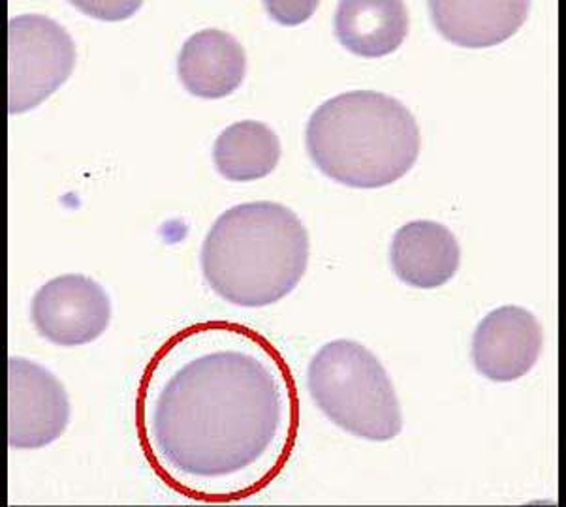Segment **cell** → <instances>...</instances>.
I'll use <instances>...</instances> for the list:
<instances>
[{
    "label": "cell",
    "mask_w": 566,
    "mask_h": 507,
    "mask_svg": "<svg viewBox=\"0 0 566 507\" xmlns=\"http://www.w3.org/2000/svg\"><path fill=\"white\" fill-rule=\"evenodd\" d=\"M139 444L157 476L228 504L277 479L297 439L296 383L268 338L232 321L176 332L139 383Z\"/></svg>",
    "instance_id": "cell-1"
},
{
    "label": "cell",
    "mask_w": 566,
    "mask_h": 507,
    "mask_svg": "<svg viewBox=\"0 0 566 507\" xmlns=\"http://www.w3.org/2000/svg\"><path fill=\"white\" fill-rule=\"evenodd\" d=\"M308 233L289 207L252 201L222 213L202 246V271L214 294L238 307L273 305L307 271Z\"/></svg>",
    "instance_id": "cell-2"
},
{
    "label": "cell",
    "mask_w": 566,
    "mask_h": 507,
    "mask_svg": "<svg viewBox=\"0 0 566 507\" xmlns=\"http://www.w3.org/2000/svg\"><path fill=\"white\" fill-rule=\"evenodd\" d=\"M415 115L394 96L350 91L324 102L307 123L308 157L332 181L350 188L388 187L420 157Z\"/></svg>",
    "instance_id": "cell-3"
},
{
    "label": "cell",
    "mask_w": 566,
    "mask_h": 507,
    "mask_svg": "<svg viewBox=\"0 0 566 507\" xmlns=\"http://www.w3.org/2000/svg\"><path fill=\"white\" fill-rule=\"evenodd\" d=\"M308 393L327 420L371 442L403 431V413L390 376L373 351L354 340L322 346L307 370Z\"/></svg>",
    "instance_id": "cell-4"
},
{
    "label": "cell",
    "mask_w": 566,
    "mask_h": 507,
    "mask_svg": "<svg viewBox=\"0 0 566 507\" xmlns=\"http://www.w3.org/2000/svg\"><path fill=\"white\" fill-rule=\"evenodd\" d=\"M76 66V45L63 25L40 13L8 23V112L20 115L50 98Z\"/></svg>",
    "instance_id": "cell-5"
},
{
    "label": "cell",
    "mask_w": 566,
    "mask_h": 507,
    "mask_svg": "<svg viewBox=\"0 0 566 507\" xmlns=\"http://www.w3.org/2000/svg\"><path fill=\"white\" fill-rule=\"evenodd\" d=\"M70 421L69 394L50 370L8 359V444L12 450H40L59 440Z\"/></svg>",
    "instance_id": "cell-6"
},
{
    "label": "cell",
    "mask_w": 566,
    "mask_h": 507,
    "mask_svg": "<svg viewBox=\"0 0 566 507\" xmlns=\"http://www.w3.org/2000/svg\"><path fill=\"white\" fill-rule=\"evenodd\" d=\"M109 318V297L88 276H57L32 297V324L53 345H88L106 331Z\"/></svg>",
    "instance_id": "cell-7"
},
{
    "label": "cell",
    "mask_w": 566,
    "mask_h": 507,
    "mask_svg": "<svg viewBox=\"0 0 566 507\" xmlns=\"http://www.w3.org/2000/svg\"><path fill=\"white\" fill-rule=\"evenodd\" d=\"M535 314L506 305L488 314L472 337V361L491 382H514L531 372L542 351Z\"/></svg>",
    "instance_id": "cell-8"
},
{
    "label": "cell",
    "mask_w": 566,
    "mask_h": 507,
    "mask_svg": "<svg viewBox=\"0 0 566 507\" xmlns=\"http://www.w3.org/2000/svg\"><path fill=\"white\" fill-rule=\"evenodd\" d=\"M390 262L397 278L412 288H439L460 270V243L447 225L415 220L394 235Z\"/></svg>",
    "instance_id": "cell-9"
},
{
    "label": "cell",
    "mask_w": 566,
    "mask_h": 507,
    "mask_svg": "<svg viewBox=\"0 0 566 507\" xmlns=\"http://www.w3.org/2000/svg\"><path fill=\"white\" fill-rule=\"evenodd\" d=\"M177 74L190 94L219 101L235 93L245 80V50L232 34L219 29L196 32L182 45Z\"/></svg>",
    "instance_id": "cell-10"
},
{
    "label": "cell",
    "mask_w": 566,
    "mask_h": 507,
    "mask_svg": "<svg viewBox=\"0 0 566 507\" xmlns=\"http://www.w3.org/2000/svg\"><path fill=\"white\" fill-rule=\"evenodd\" d=\"M531 2L501 0V2H429V13L437 31L450 44L482 50L503 44L522 29Z\"/></svg>",
    "instance_id": "cell-11"
},
{
    "label": "cell",
    "mask_w": 566,
    "mask_h": 507,
    "mask_svg": "<svg viewBox=\"0 0 566 507\" xmlns=\"http://www.w3.org/2000/svg\"><path fill=\"white\" fill-rule=\"evenodd\" d=\"M335 36L354 55L380 59L399 50L409 32V13L399 0H346L334 19Z\"/></svg>",
    "instance_id": "cell-12"
},
{
    "label": "cell",
    "mask_w": 566,
    "mask_h": 507,
    "mask_svg": "<svg viewBox=\"0 0 566 507\" xmlns=\"http://www.w3.org/2000/svg\"><path fill=\"white\" fill-rule=\"evenodd\" d=\"M281 139L260 120H241L217 138L213 162L224 179L251 182L270 176L281 160Z\"/></svg>",
    "instance_id": "cell-13"
}]
</instances>
